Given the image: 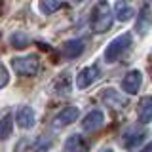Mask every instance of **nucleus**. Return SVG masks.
<instances>
[{"instance_id": "nucleus-14", "label": "nucleus", "mask_w": 152, "mask_h": 152, "mask_svg": "<svg viewBox=\"0 0 152 152\" xmlns=\"http://www.w3.org/2000/svg\"><path fill=\"white\" fill-rule=\"evenodd\" d=\"M13 131V118L12 114H6L4 118H0V141L8 139Z\"/></svg>"}, {"instance_id": "nucleus-9", "label": "nucleus", "mask_w": 152, "mask_h": 152, "mask_svg": "<svg viewBox=\"0 0 152 152\" xmlns=\"http://www.w3.org/2000/svg\"><path fill=\"white\" fill-rule=\"evenodd\" d=\"M103 122H104V114L101 110H91L82 120V127L84 131H97L103 126Z\"/></svg>"}, {"instance_id": "nucleus-5", "label": "nucleus", "mask_w": 152, "mask_h": 152, "mask_svg": "<svg viewBox=\"0 0 152 152\" xmlns=\"http://www.w3.org/2000/svg\"><path fill=\"white\" fill-rule=\"evenodd\" d=\"M99 78V66H86V69H82L78 72V76H76V86H78L80 89H86V88H89L95 80Z\"/></svg>"}, {"instance_id": "nucleus-2", "label": "nucleus", "mask_w": 152, "mask_h": 152, "mask_svg": "<svg viewBox=\"0 0 152 152\" xmlns=\"http://www.w3.org/2000/svg\"><path fill=\"white\" fill-rule=\"evenodd\" d=\"M12 69L15 70L19 76H36L38 70H40V59L38 55L31 53V55H25V57H13L12 59Z\"/></svg>"}, {"instance_id": "nucleus-17", "label": "nucleus", "mask_w": 152, "mask_h": 152, "mask_svg": "<svg viewBox=\"0 0 152 152\" xmlns=\"http://www.w3.org/2000/svg\"><path fill=\"white\" fill-rule=\"evenodd\" d=\"M55 91L61 93V95H66L70 91V80H69V74H61L59 78L55 80Z\"/></svg>"}, {"instance_id": "nucleus-4", "label": "nucleus", "mask_w": 152, "mask_h": 152, "mask_svg": "<svg viewBox=\"0 0 152 152\" xmlns=\"http://www.w3.org/2000/svg\"><path fill=\"white\" fill-rule=\"evenodd\" d=\"M78 114H80V110L76 107H66V108H63V110H61L53 118V127H55V129H61V127L70 126L72 122H76Z\"/></svg>"}, {"instance_id": "nucleus-11", "label": "nucleus", "mask_w": 152, "mask_h": 152, "mask_svg": "<svg viewBox=\"0 0 152 152\" xmlns=\"http://www.w3.org/2000/svg\"><path fill=\"white\" fill-rule=\"evenodd\" d=\"M152 25V15H150V8L148 6H142L139 15H137V25H135V31H139V34H146L148 28Z\"/></svg>"}, {"instance_id": "nucleus-10", "label": "nucleus", "mask_w": 152, "mask_h": 152, "mask_svg": "<svg viewBox=\"0 0 152 152\" xmlns=\"http://www.w3.org/2000/svg\"><path fill=\"white\" fill-rule=\"evenodd\" d=\"M61 51H63V55L66 57V59H76V57H80L82 51H84V40L74 38V40L65 42L63 48H61Z\"/></svg>"}, {"instance_id": "nucleus-23", "label": "nucleus", "mask_w": 152, "mask_h": 152, "mask_svg": "<svg viewBox=\"0 0 152 152\" xmlns=\"http://www.w3.org/2000/svg\"><path fill=\"white\" fill-rule=\"evenodd\" d=\"M103 152H114V150H103Z\"/></svg>"}, {"instance_id": "nucleus-7", "label": "nucleus", "mask_w": 152, "mask_h": 152, "mask_svg": "<svg viewBox=\"0 0 152 152\" xmlns=\"http://www.w3.org/2000/svg\"><path fill=\"white\" fill-rule=\"evenodd\" d=\"M101 99L104 101V104L107 107H110V108H124L127 104V101L122 97L120 93L116 91V89H112V88H107V89H103L101 91Z\"/></svg>"}, {"instance_id": "nucleus-1", "label": "nucleus", "mask_w": 152, "mask_h": 152, "mask_svg": "<svg viewBox=\"0 0 152 152\" xmlns=\"http://www.w3.org/2000/svg\"><path fill=\"white\" fill-rule=\"evenodd\" d=\"M89 27H91L95 34H103L112 27V12L107 0H99L95 4L91 12V19H89Z\"/></svg>"}, {"instance_id": "nucleus-24", "label": "nucleus", "mask_w": 152, "mask_h": 152, "mask_svg": "<svg viewBox=\"0 0 152 152\" xmlns=\"http://www.w3.org/2000/svg\"><path fill=\"white\" fill-rule=\"evenodd\" d=\"M72 2H82V0H72Z\"/></svg>"}, {"instance_id": "nucleus-20", "label": "nucleus", "mask_w": 152, "mask_h": 152, "mask_svg": "<svg viewBox=\"0 0 152 152\" xmlns=\"http://www.w3.org/2000/svg\"><path fill=\"white\" fill-rule=\"evenodd\" d=\"M8 82H10V72H8V69L4 65H0V89H2Z\"/></svg>"}, {"instance_id": "nucleus-6", "label": "nucleus", "mask_w": 152, "mask_h": 152, "mask_svg": "<svg viewBox=\"0 0 152 152\" xmlns=\"http://www.w3.org/2000/svg\"><path fill=\"white\" fill-rule=\"evenodd\" d=\"M141 84H142V74H141V70H129V72L124 76L122 88H124V91H126V93L135 95V93L141 89Z\"/></svg>"}, {"instance_id": "nucleus-12", "label": "nucleus", "mask_w": 152, "mask_h": 152, "mask_svg": "<svg viewBox=\"0 0 152 152\" xmlns=\"http://www.w3.org/2000/svg\"><path fill=\"white\" fill-rule=\"evenodd\" d=\"M137 116H139L141 124H148L152 120V97L146 95L139 101V110H137Z\"/></svg>"}, {"instance_id": "nucleus-8", "label": "nucleus", "mask_w": 152, "mask_h": 152, "mask_svg": "<svg viewBox=\"0 0 152 152\" xmlns=\"http://www.w3.org/2000/svg\"><path fill=\"white\" fill-rule=\"evenodd\" d=\"M15 122L19 127H23V129H31L32 126H34L36 122V116H34V110H32L31 107H21L15 114Z\"/></svg>"}, {"instance_id": "nucleus-15", "label": "nucleus", "mask_w": 152, "mask_h": 152, "mask_svg": "<svg viewBox=\"0 0 152 152\" xmlns=\"http://www.w3.org/2000/svg\"><path fill=\"white\" fill-rule=\"evenodd\" d=\"M38 6H40V12L42 13L50 15V13L57 12V10L63 6V0H40V2H38Z\"/></svg>"}, {"instance_id": "nucleus-3", "label": "nucleus", "mask_w": 152, "mask_h": 152, "mask_svg": "<svg viewBox=\"0 0 152 152\" xmlns=\"http://www.w3.org/2000/svg\"><path fill=\"white\" fill-rule=\"evenodd\" d=\"M129 46H131V34L129 32H124V34L116 36L110 44L107 46V50H104V61H107V63H116Z\"/></svg>"}, {"instance_id": "nucleus-13", "label": "nucleus", "mask_w": 152, "mask_h": 152, "mask_svg": "<svg viewBox=\"0 0 152 152\" xmlns=\"http://www.w3.org/2000/svg\"><path fill=\"white\" fill-rule=\"evenodd\" d=\"M114 15H116L118 21H129L131 15H133V8L129 4L126 2V0H118L116 4H114Z\"/></svg>"}, {"instance_id": "nucleus-25", "label": "nucleus", "mask_w": 152, "mask_h": 152, "mask_svg": "<svg viewBox=\"0 0 152 152\" xmlns=\"http://www.w3.org/2000/svg\"><path fill=\"white\" fill-rule=\"evenodd\" d=\"M150 74H152V66H150Z\"/></svg>"}, {"instance_id": "nucleus-26", "label": "nucleus", "mask_w": 152, "mask_h": 152, "mask_svg": "<svg viewBox=\"0 0 152 152\" xmlns=\"http://www.w3.org/2000/svg\"><path fill=\"white\" fill-rule=\"evenodd\" d=\"M65 152H69V150H65Z\"/></svg>"}, {"instance_id": "nucleus-18", "label": "nucleus", "mask_w": 152, "mask_h": 152, "mask_svg": "<svg viewBox=\"0 0 152 152\" xmlns=\"http://www.w3.org/2000/svg\"><path fill=\"white\" fill-rule=\"evenodd\" d=\"M65 146H66L69 152H80V150H84V141H82L80 135H70L69 139H66Z\"/></svg>"}, {"instance_id": "nucleus-16", "label": "nucleus", "mask_w": 152, "mask_h": 152, "mask_svg": "<svg viewBox=\"0 0 152 152\" xmlns=\"http://www.w3.org/2000/svg\"><path fill=\"white\" fill-rule=\"evenodd\" d=\"M10 42H12V46L13 48H17V50H23V48H27L28 46V36L25 34V32H21V31H17V32H13L12 36H10Z\"/></svg>"}, {"instance_id": "nucleus-21", "label": "nucleus", "mask_w": 152, "mask_h": 152, "mask_svg": "<svg viewBox=\"0 0 152 152\" xmlns=\"http://www.w3.org/2000/svg\"><path fill=\"white\" fill-rule=\"evenodd\" d=\"M27 146H28V141H27V139H21V142H19V145H17L15 152H21L23 148H27Z\"/></svg>"}, {"instance_id": "nucleus-19", "label": "nucleus", "mask_w": 152, "mask_h": 152, "mask_svg": "<svg viewBox=\"0 0 152 152\" xmlns=\"http://www.w3.org/2000/svg\"><path fill=\"white\" fill-rule=\"evenodd\" d=\"M142 139H145V131H139L137 135H131V137H127L126 139V146L127 148H135L137 145H141Z\"/></svg>"}, {"instance_id": "nucleus-22", "label": "nucleus", "mask_w": 152, "mask_h": 152, "mask_svg": "<svg viewBox=\"0 0 152 152\" xmlns=\"http://www.w3.org/2000/svg\"><path fill=\"white\" fill-rule=\"evenodd\" d=\"M146 152H152V145H150V146H148V150H146Z\"/></svg>"}]
</instances>
